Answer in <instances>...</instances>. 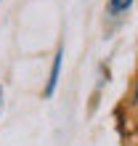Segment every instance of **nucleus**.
<instances>
[{
    "mask_svg": "<svg viewBox=\"0 0 138 146\" xmlns=\"http://www.w3.org/2000/svg\"><path fill=\"white\" fill-rule=\"evenodd\" d=\"M133 104L138 106V85H135V93H133Z\"/></svg>",
    "mask_w": 138,
    "mask_h": 146,
    "instance_id": "3",
    "label": "nucleus"
},
{
    "mask_svg": "<svg viewBox=\"0 0 138 146\" xmlns=\"http://www.w3.org/2000/svg\"><path fill=\"white\" fill-rule=\"evenodd\" d=\"M133 0H109V13H122L130 8Z\"/></svg>",
    "mask_w": 138,
    "mask_h": 146,
    "instance_id": "2",
    "label": "nucleus"
},
{
    "mask_svg": "<svg viewBox=\"0 0 138 146\" xmlns=\"http://www.w3.org/2000/svg\"><path fill=\"white\" fill-rule=\"evenodd\" d=\"M0 109H3V88H0Z\"/></svg>",
    "mask_w": 138,
    "mask_h": 146,
    "instance_id": "4",
    "label": "nucleus"
},
{
    "mask_svg": "<svg viewBox=\"0 0 138 146\" xmlns=\"http://www.w3.org/2000/svg\"><path fill=\"white\" fill-rule=\"evenodd\" d=\"M61 58H64V50L58 48L56 56H53V66H50V77H48V85H45V96H53L56 90V82H58V72H61Z\"/></svg>",
    "mask_w": 138,
    "mask_h": 146,
    "instance_id": "1",
    "label": "nucleus"
}]
</instances>
